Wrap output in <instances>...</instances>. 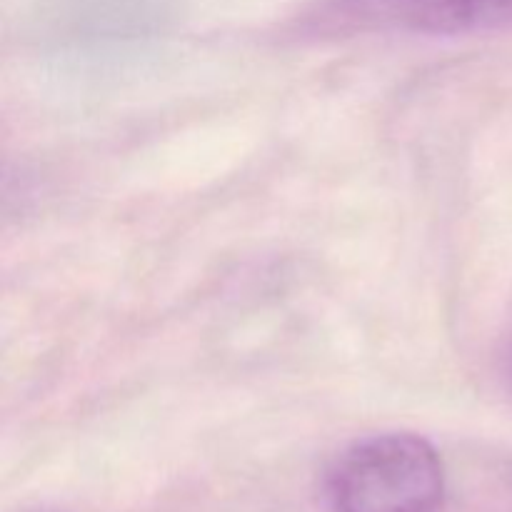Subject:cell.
I'll return each mask as SVG.
<instances>
[{
  "label": "cell",
  "instance_id": "cell-1",
  "mask_svg": "<svg viewBox=\"0 0 512 512\" xmlns=\"http://www.w3.org/2000/svg\"><path fill=\"white\" fill-rule=\"evenodd\" d=\"M328 495L335 512H438L445 498L443 460L420 435H373L335 460Z\"/></svg>",
  "mask_w": 512,
  "mask_h": 512
},
{
  "label": "cell",
  "instance_id": "cell-2",
  "mask_svg": "<svg viewBox=\"0 0 512 512\" xmlns=\"http://www.w3.org/2000/svg\"><path fill=\"white\" fill-rule=\"evenodd\" d=\"M300 25L328 35L478 33L512 25V0H313Z\"/></svg>",
  "mask_w": 512,
  "mask_h": 512
}]
</instances>
